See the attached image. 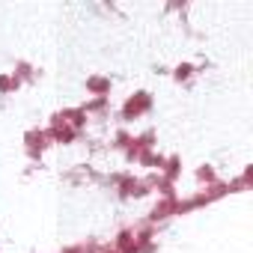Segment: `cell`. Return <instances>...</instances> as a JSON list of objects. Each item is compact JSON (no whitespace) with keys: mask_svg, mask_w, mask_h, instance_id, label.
<instances>
[{"mask_svg":"<svg viewBox=\"0 0 253 253\" xmlns=\"http://www.w3.org/2000/svg\"><path fill=\"white\" fill-rule=\"evenodd\" d=\"M45 146H48V134H45V131H30V134H27V149H30V155H39Z\"/></svg>","mask_w":253,"mask_h":253,"instance_id":"2","label":"cell"},{"mask_svg":"<svg viewBox=\"0 0 253 253\" xmlns=\"http://www.w3.org/2000/svg\"><path fill=\"white\" fill-rule=\"evenodd\" d=\"M104 253H119V250H104Z\"/></svg>","mask_w":253,"mask_h":253,"instance_id":"6","label":"cell"},{"mask_svg":"<svg viewBox=\"0 0 253 253\" xmlns=\"http://www.w3.org/2000/svg\"><path fill=\"white\" fill-rule=\"evenodd\" d=\"M200 179H206V182H211V179H214V173H211L209 167H203V170H200Z\"/></svg>","mask_w":253,"mask_h":253,"instance_id":"5","label":"cell"},{"mask_svg":"<svg viewBox=\"0 0 253 253\" xmlns=\"http://www.w3.org/2000/svg\"><path fill=\"white\" fill-rule=\"evenodd\" d=\"M86 86H89L98 98H104V92L110 89V81H107V78H89V81H86Z\"/></svg>","mask_w":253,"mask_h":253,"instance_id":"3","label":"cell"},{"mask_svg":"<svg viewBox=\"0 0 253 253\" xmlns=\"http://www.w3.org/2000/svg\"><path fill=\"white\" fill-rule=\"evenodd\" d=\"M149 104H152L149 92H137V95H131L128 101H125V107H122V116H125V119H134V116H140L143 110H149Z\"/></svg>","mask_w":253,"mask_h":253,"instance_id":"1","label":"cell"},{"mask_svg":"<svg viewBox=\"0 0 253 253\" xmlns=\"http://www.w3.org/2000/svg\"><path fill=\"white\" fill-rule=\"evenodd\" d=\"M188 75H191V66H179V69H176V78H179V81L188 78Z\"/></svg>","mask_w":253,"mask_h":253,"instance_id":"4","label":"cell"}]
</instances>
